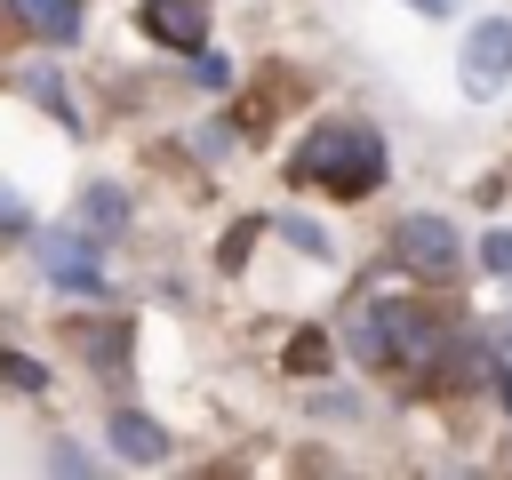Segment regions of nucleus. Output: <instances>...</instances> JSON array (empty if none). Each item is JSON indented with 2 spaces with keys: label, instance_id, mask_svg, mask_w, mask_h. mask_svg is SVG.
Masks as SVG:
<instances>
[{
  "label": "nucleus",
  "instance_id": "nucleus-2",
  "mask_svg": "<svg viewBox=\"0 0 512 480\" xmlns=\"http://www.w3.org/2000/svg\"><path fill=\"white\" fill-rule=\"evenodd\" d=\"M392 256H400L408 272H424V280H456V272H464V248H456V232H448L440 216H408V224L392 232Z\"/></svg>",
  "mask_w": 512,
  "mask_h": 480
},
{
  "label": "nucleus",
  "instance_id": "nucleus-8",
  "mask_svg": "<svg viewBox=\"0 0 512 480\" xmlns=\"http://www.w3.org/2000/svg\"><path fill=\"white\" fill-rule=\"evenodd\" d=\"M16 8V24H32V40H48V48H64L72 32H80V0H8Z\"/></svg>",
  "mask_w": 512,
  "mask_h": 480
},
{
  "label": "nucleus",
  "instance_id": "nucleus-9",
  "mask_svg": "<svg viewBox=\"0 0 512 480\" xmlns=\"http://www.w3.org/2000/svg\"><path fill=\"white\" fill-rule=\"evenodd\" d=\"M80 224H88V232H120V224H128V192L88 184V192H80Z\"/></svg>",
  "mask_w": 512,
  "mask_h": 480
},
{
  "label": "nucleus",
  "instance_id": "nucleus-14",
  "mask_svg": "<svg viewBox=\"0 0 512 480\" xmlns=\"http://www.w3.org/2000/svg\"><path fill=\"white\" fill-rule=\"evenodd\" d=\"M288 240H296V248H304V256H328V232H320V224H312V216H288Z\"/></svg>",
  "mask_w": 512,
  "mask_h": 480
},
{
  "label": "nucleus",
  "instance_id": "nucleus-4",
  "mask_svg": "<svg viewBox=\"0 0 512 480\" xmlns=\"http://www.w3.org/2000/svg\"><path fill=\"white\" fill-rule=\"evenodd\" d=\"M40 264H48V280H64L80 296H104V256H96L88 232H48L40 240Z\"/></svg>",
  "mask_w": 512,
  "mask_h": 480
},
{
  "label": "nucleus",
  "instance_id": "nucleus-13",
  "mask_svg": "<svg viewBox=\"0 0 512 480\" xmlns=\"http://www.w3.org/2000/svg\"><path fill=\"white\" fill-rule=\"evenodd\" d=\"M0 232H8V240H24V232H32V208H24L8 184H0Z\"/></svg>",
  "mask_w": 512,
  "mask_h": 480
},
{
  "label": "nucleus",
  "instance_id": "nucleus-6",
  "mask_svg": "<svg viewBox=\"0 0 512 480\" xmlns=\"http://www.w3.org/2000/svg\"><path fill=\"white\" fill-rule=\"evenodd\" d=\"M392 328H400V296L360 304V320H352V360H360V368H392Z\"/></svg>",
  "mask_w": 512,
  "mask_h": 480
},
{
  "label": "nucleus",
  "instance_id": "nucleus-1",
  "mask_svg": "<svg viewBox=\"0 0 512 480\" xmlns=\"http://www.w3.org/2000/svg\"><path fill=\"white\" fill-rule=\"evenodd\" d=\"M288 176H296V184H320V192H336V200H368V192L384 184V136H376L368 120H320V128L296 144Z\"/></svg>",
  "mask_w": 512,
  "mask_h": 480
},
{
  "label": "nucleus",
  "instance_id": "nucleus-10",
  "mask_svg": "<svg viewBox=\"0 0 512 480\" xmlns=\"http://www.w3.org/2000/svg\"><path fill=\"white\" fill-rule=\"evenodd\" d=\"M0 384H16V392H40V384H48V368H40V360H24V352H8V344H0Z\"/></svg>",
  "mask_w": 512,
  "mask_h": 480
},
{
  "label": "nucleus",
  "instance_id": "nucleus-12",
  "mask_svg": "<svg viewBox=\"0 0 512 480\" xmlns=\"http://www.w3.org/2000/svg\"><path fill=\"white\" fill-rule=\"evenodd\" d=\"M32 88H40V104H48V112H56V120H80V112H72V104H64V80H56V72H48V64H40V72H32Z\"/></svg>",
  "mask_w": 512,
  "mask_h": 480
},
{
  "label": "nucleus",
  "instance_id": "nucleus-3",
  "mask_svg": "<svg viewBox=\"0 0 512 480\" xmlns=\"http://www.w3.org/2000/svg\"><path fill=\"white\" fill-rule=\"evenodd\" d=\"M456 80H464L472 96H496V88L512 80V24H504V16H488V24L464 40V56H456Z\"/></svg>",
  "mask_w": 512,
  "mask_h": 480
},
{
  "label": "nucleus",
  "instance_id": "nucleus-11",
  "mask_svg": "<svg viewBox=\"0 0 512 480\" xmlns=\"http://www.w3.org/2000/svg\"><path fill=\"white\" fill-rule=\"evenodd\" d=\"M320 360H328V336H312V328H304V336L288 344V368H296V376H312Z\"/></svg>",
  "mask_w": 512,
  "mask_h": 480
},
{
  "label": "nucleus",
  "instance_id": "nucleus-5",
  "mask_svg": "<svg viewBox=\"0 0 512 480\" xmlns=\"http://www.w3.org/2000/svg\"><path fill=\"white\" fill-rule=\"evenodd\" d=\"M136 24H144L160 48H184V56L208 48V0H144Z\"/></svg>",
  "mask_w": 512,
  "mask_h": 480
},
{
  "label": "nucleus",
  "instance_id": "nucleus-16",
  "mask_svg": "<svg viewBox=\"0 0 512 480\" xmlns=\"http://www.w3.org/2000/svg\"><path fill=\"white\" fill-rule=\"evenodd\" d=\"M408 8H424V16H448V8H456V0H408Z\"/></svg>",
  "mask_w": 512,
  "mask_h": 480
},
{
  "label": "nucleus",
  "instance_id": "nucleus-15",
  "mask_svg": "<svg viewBox=\"0 0 512 480\" xmlns=\"http://www.w3.org/2000/svg\"><path fill=\"white\" fill-rule=\"evenodd\" d=\"M480 264H488V272H504V280H512V232H488V240H480Z\"/></svg>",
  "mask_w": 512,
  "mask_h": 480
},
{
  "label": "nucleus",
  "instance_id": "nucleus-7",
  "mask_svg": "<svg viewBox=\"0 0 512 480\" xmlns=\"http://www.w3.org/2000/svg\"><path fill=\"white\" fill-rule=\"evenodd\" d=\"M112 448H120L128 464H160V456H168V432H160L144 408H120V416H112Z\"/></svg>",
  "mask_w": 512,
  "mask_h": 480
}]
</instances>
